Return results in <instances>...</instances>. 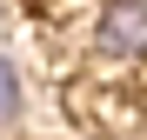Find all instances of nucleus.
Returning <instances> with one entry per match:
<instances>
[{
	"instance_id": "obj_1",
	"label": "nucleus",
	"mask_w": 147,
	"mask_h": 140,
	"mask_svg": "<svg viewBox=\"0 0 147 140\" xmlns=\"http://www.w3.org/2000/svg\"><path fill=\"white\" fill-rule=\"evenodd\" d=\"M94 54L100 60H147V0H107L94 20Z\"/></svg>"
},
{
	"instance_id": "obj_2",
	"label": "nucleus",
	"mask_w": 147,
	"mask_h": 140,
	"mask_svg": "<svg viewBox=\"0 0 147 140\" xmlns=\"http://www.w3.org/2000/svg\"><path fill=\"white\" fill-rule=\"evenodd\" d=\"M13 113H20V67L0 54V127H7Z\"/></svg>"
}]
</instances>
